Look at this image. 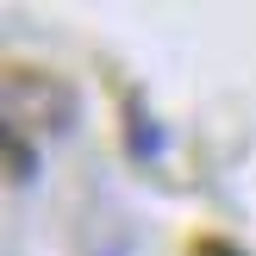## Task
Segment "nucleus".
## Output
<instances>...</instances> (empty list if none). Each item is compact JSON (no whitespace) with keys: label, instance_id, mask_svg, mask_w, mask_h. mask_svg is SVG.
I'll use <instances>...</instances> for the list:
<instances>
[{"label":"nucleus","instance_id":"1","mask_svg":"<svg viewBox=\"0 0 256 256\" xmlns=\"http://www.w3.org/2000/svg\"><path fill=\"white\" fill-rule=\"evenodd\" d=\"M125 150H132V156H156L162 150V132H156V119H150L144 106H138V100H125Z\"/></svg>","mask_w":256,"mask_h":256},{"label":"nucleus","instance_id":"2","mask_svg":"<svg viewBox=\"0 0 256 256\" xmlns=\"http://www.w3.org/2000/svg\"><path fill=\"white\" fill-rule=\"evenodd\" d=\"M6 175H12V188H32L38 182V150L25 144L19 125H6Z\"/></svg>","mask_w":256,"mask_h":256}]
</instances>
